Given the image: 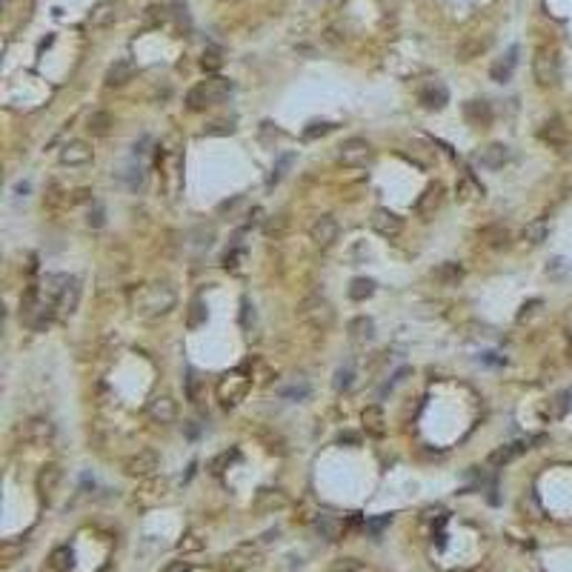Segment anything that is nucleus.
<instances>
[{
    "label": "nucleus",
    "mask_w": 572,
    "mask_h": 572,
    "mask_svg": "<svg viewBox=\"0 0 572 572\" xmlns=\"http://www.w3.org/2000/svg\"><path fill=\"white\" fill-rule=\"evenodd\" d=\"M175 303H178L175 289L163 280L143 283V286H138V289H132V295H129L132 312L141 315V318H161V315L175 309Z\"/></svg>",
    "instance_id": "1"
},
{
    "label": "nucleus",
    "mask_w": 572,
    "mask_h": 572,
    "mask_svg": "<svg viewBox=\"0 0 572 572\" xmlns=\"http://www.w3.org/2000/svg\"><path fill=\"white\" fill-rule=\"evenodd\" d=\"M229 92H232V81L221 78V74H212V78L201 81L198 86H192L186 92V109L189 112H203L215 103H223L229 98Z\"/></svg>",
    "instance_id": "2"
},
{
    "label": "nucleus",
    "mask_w": 572,
    "mask_h": 572,
    "mask_svg": "<svg viewBox=\"0 0 572 572\" xmlns=\"http://www.w3.org/2000/svg\"><path fill=\"white\" fill-rule=\"evenodd\" d=\"M298 318L303 323H309L312 329L327 332V329H332V323H335V307H332L327 298L309 295V298H303L298 303Z\"/></svg>",
    "instance_id": "3"
},
{
    "label": "nucleus",
    "mask_w": 572,
    "mask_h": 572,
    "mask_svg": "<svg viewBox=\"0 0 572 572\" xmlns=\"http://www.w3.org/2000/svg\"><path fill=\"white\" fill-rule=\"evenodd\" d=\"M532 74H535L538 86L549 89L561 81V57H558V49L552 46H538L535 49V57H532Z\"/></svg>",
    "instance_id": "4"
},
{
    "label": "nucleus",
    "mask_w": 572,
    "mask_h": 572,
    "mask_svg": "<svg viewBox=\"0 0 572 572\" xmlns=\"http://www.w3.org/2000/svg\"><path fill=\"white\" fill-rule=\"evenodd\" d=\"M249 387H252V378H246L241 369H232V372L221 375V380H218L215 389H218V398H221L223 407H235L238 400L246 398Z\"/></svg>",
    "instance_id": "5"
},
{
    "label": "nucleus",
    "mask_w": 572,
    "mask_h": 572,
    "mask_svg": "<svg viewBox=\"0 0 572 572\" xmlns=\"http://www.w3.org/2000/svg\"><path fill=\"white\" fill-rule=\"evenodd\" d=\"M338 158L343 166H367L372 161V146L364 138H349L340 143Z\"/></svg>",
    "instance_id": "6"
},
{
    "label": "nucleus",
    "mask_w": 572,
    "mask_h": 572,
    "mask_svg": "<svg viewBox=\"0 0 572 572\" xmlns=\"http://www.w3.org/2000/svg\"><path fill=\"white\" fill-rule=\"evenodd\" d=\"M158 455L152 452V449H141L135 452L132 458H126V464H123V472L129 475V478H149V475H155L158 472Z\"/></svg>",
    "instance_id": "7"
},
{
    "label": "nucleus",
    "mask_w": 572,
    "mask_h": 572,
    "mask_svg": "<svg viewBox=\"0 0 572 572\" xmlns=\"http://www.w3.org/2000/svg\"><path fill=\"white\" fill-rule=\"evenodd\" d=\"M489 43H492V37H489V34H478V32L464 34V37H461V43H458V49H455V57H458L461 63H469V61H475V57H481V54L489 49Z\"/></svg>",
    "instance_id": "8"
},
{
    "label": "nucleus",
    "mask_w": 572,
    "mask_h": 572,
    "mask_svg": "<svg viewBox=\"0 0 572 572\" xmlns=\"http://www.w3.org/2000/svg\"><path fill=\"white\" fill-rule=\"evenodd\" d=\"M309 241L315 246H320V249H327V246H332L338 241V221L332 215H320L312 221L309 226Z\"/></svg>",
    "instance_id": "9"
},
{
    "label": "nucleus",
    "mask_w": 572,
    "mask_h": 572,
    "mask_svg": "<svg viewBox=\"0 0 572 572\" xmlns=\"http://www.w3.org/2000/svg\"><path fill=\"white\" fill-rule=\"evenodd\" d=\"M369 223H372V229L380 235V238H398L400 232H404V221H400L392 209H375L372 212V218H369Z\"/></svg>",
    "instance_id": "10"
},
{
    "label": "nucleus",
    "mask_w": 572,
    "mask_h": 572,
    "mask_svg": "<svg viewBox=\"0 0 572 572\" xmlns=\"http://www.w3.org/2000/svg\"><path fill=\"white\" fill-rule=\"evenodd\" d=\"M149 418H152V424H175V418H178V407H175V400H172L169 395H155L149 400V407H146Z\"/></svg>",
    "instance_id": "11"
},
{
    "label": "nucleus",
    "mask_w": 572,
    "mask_h": 572,
    "mask_svg": "<svg viewBox=\"0 0 572 572\" xmlns=\"http://www.w3.org/2000/svg\"><path fill=\"white\" fill-rule=\"evenodd\" d=\"M23 438L34 447H46V444L54 441V424L49 421V418H32V421H26Z\"/></svg>",
    "instance_id": "12"
},
{
    "label": "nucleus",
    "mask_w": 572,
    "mask_h": 572,
    "mask_svg": "<svg viewBox=\"0 0 572 572\" xmlns=\"http://www.w3.org/2000/svg\"><path fill=\"white\" fill-rule=\"evenodd\" d=\"M464 121L472 126V129H487L492 123V106L487 101H467L464 103Z\"/></svg>",
    "instance_id": "13"
},
{
    "label": "nucleus",
    "mask_w": 572,
    "mask_h": 572,
    "mask_svg": "<svg viewBox=\"0 0 572 572\" xmlns=\"http://www.w3.org/2000/svg\"><path fill=\"white\" fill-rule=\"evenodd\" d=\"M132 78H135V63L129 61V57H118L109 69H106V74H103V83L106 86H126Z\"/></svg>",
    "instance_id": "14"
},
{
    "label": "nucleus",
    "mask_w": 572,
    "mask_h": 572,
    "mask_svg": "<svg viewBox=\"0 0 572 572\" xmlns=\"http://www.w3.org/2000/svg\"><path fill=\"white\" fill-rule=\"evenodd\" d=\"M538 441H544V438H535V441H518V444H507V447H498L492 455H489V467H507V464H512L515 458H518L521 452H527V449H532V444H538Z\"/></svg>",
    "instance_id": "15"
},
{
    "label": "nucleus",
    "mask_w": 572,
    "mask_h": 572,
    "mask_svg": "<svg viewBox=\"0 0 572 572\" xmlns=\"http://www.w3.org/2000/svg\"><path fill=\"white\" fill-rule=\"evenodd\" d=\"M538 135H541V141L549 143L552 149H564V146L569 143V129L564 126L561 118H549V121L541 126Z\"/></svg>",
    "instance_id": "16"
},
{
    "label": "nucleus",
    "mask_w": 572,
    "mask_h": 572,
    "mask_svg": "<svg viewBox=\"0 0 572 572\" xmlns=\"http://www.w3.org/2000/svg\"><path fill=\"white\" fill-rule=\"evenodd\" d=\"M57 158H61L63 166H83L92 161V146L86 141H69Z\"/></svg>",
    "instance_id": "17"
},
{
    "label": "nucleus",
    "mask_w": 572,
    "mask_h": 572,
    "mask_svg": "<svg viewBox=\"0 0 572 572\" xmlns=\"http://www.w3.org/2000/svg\"><path fill=\"white\" fill-rule=\"evenodd\" d=\"M518 52H521L518 46H509V52L492 63V69H489V78H492L495 83H507V81L512 78L515 66H518Z\"/></svg>",
    "instance_id": "18"
},
{
    "label": "nucleus",
    "mask_w": 572,
    "mask_h": 572,
    "mask_svg": "<svg viewBox=\"0 0 572 572\" xmlns=\"http://www.w3.org/2000/svg\"><path fill=\"white\" fill-rule=\"evenodd\" d=\"M61 478H63V469L57 464H46L41 472H37V492H41V498H52L54 489L61 487Z\"/></svg>",
    "instance_id": "19"
},
{
    "label": "nucleus",
    "mask_w": 572,
    "mask_h": 572,
    "mask_svg": "<svg viewBox=\"0 0 572 572\" xmlns=\"http://www.w3.org/2000/svg\"><path fill=\"white\" fill-rule=\"evenodd\" d=\"M78 303H81V280L69 278V283L63 286L61 298H57V312H61V315H74V312H78Z\"/></svg>",
    "instance_id": "20"
},
{
    "label": "nucleus",
    "mask_w": 572,
    "mask_h": 572,
    "mask_svg": "<svg viewBox=\"0 0 572 572\" xmlns=\"http://www.w3.org/2000/svg\"><path fill=\"white\" fill-rule=\"evenodd\" d=\"M432 280L438 286H458L464 280V266L455 263V261H444L441 266H435V269H432Z\"/></svg>",
    "instance_id": "21"
},
{
    "label": "nucleus",
    "mask_w": 572,
    "mask_h": 572,
    "mask_svg": "<svg viewBox=\"0 0 572 572\" xmlns=\"http://www.w3.org/2000/svg\"><path fill=\"white\" fill-rule=\"evenodd\" d=\"M421 103L427 106V109H444L447 103H449V89L441 83V81H432V83H427L424 89H421Z\"/></svg>",
    "instance_id": "22"
},
{
    "label": "nucleus",
    "mask_w": 572,
    "mask_h": 572,
    "mask_svg": "<svg viewBox=\"0 0 572 572\" xmlns=\"http://www.w3.org/2000/svg\"><path fill=\"white\" fill-rule=\"evenodd\" d=\"M481 166H487V169H504V163H509V146H504V143H487L484 149H481Z\"/></svg>",
    "instance_id": "23"
},
{
    "label": "nucleus",
    "mask_w": 572,
    "mask_h": 572,
    "mask_svg": "<svg viewBox=\"0 0 572 572\" xmlns=\"http://www.w3.org/2000/svg\"><path fill=\"white\" fill-rule=\"evenodd\" d=\"M258 561V552L252 549V547H238V549H232L229 555L223 558V566L229 569V572H241V569H246V566H252Z\"/></svg>",
    "instance_id": "24"
},
{
    "label": "nucleus",
    "mask_w": 572,
    "mask_h": 572,
    "mask_svg": "<svg viewBox=\"0 0 572 572\" xmlns=\"http://www.w3.org/2000/svg\"><path fill=\"white\" fill-rule=\"evenodd\" d=\"M375 338V320L369 315H358L349 320V340L352 343H369Z\"/></svg>",
    "instance_id": "25"
},
{
    "label": "nucleus",
    "mask_w": 572,
    "mask_h": 572,
    "mask_svg": "<svg viewBox=\"0 0 572 572\" xmlns=\"http://www.w3.org/2000/svg\"><path fill=\"white\" fill-rule=\"evenodd\" d=\"M455 192H458V198L461 201H484V183L478 181L472 175V172H467V175L458 181V186H455Z\"/></svg>",
    "instance_id": "26"
},
{
    "label": "nucleus",
    "mask_w": 572,
    "mask_h": 572,
    "mask_svg": "<svg viewBox=\"0 0 572 572\" xmlns=\"http://www.w3.org/2000/svg\"><path fill=\"white\" fill-rule=\"evenodd\" d=\"M441 201H444V186L441 183L427 186V192L421 195V201H418V215H421V218L435 215V209L441 206Z\"/></svg>",
    "instance_id": "27"
},
{
    "label": "nucleus",
    "mask_w": 572,
    "mask_h": 572,
    "mask_svg": "<svg viewBox=\"0 0 572 572\" xmlns=\"http://www.w3.org/2000/svg\"><path fill=\"white\" fill-rule=\"evenodd\" d=\"M360 421H364V429L369 435H375V438H380L387 432V415H384V409H380V407H367L364 412H360Z\"/></svg>",
    "instance_id": "28"
},
{
    "label": "nucleus",
    "mask_w": 572,
    "mask_h": 572,
    "mask_svg": "<svg viewBox=\"0 0 572 572\" xmlns=\"http://www.w3.org/2000/svg\"><path fill=\"white\" fill-rule=\"evenodd\" d=\"M114 17H118V3L114 0H101V3H94L92 12H89V23L92 26H109Z\"/></svg>",
    "instance_id": "29"
},
{
    "label": "nucleus",
    "mask_w": 572,
    "mask_h": 572,
    "mask_svg": "<svg viewBox=\"0 0 572 572\" xmlns=\"http://www.w3.org/2000/svg\"><path fill=\"white\" fill-rule=\"evenodd\" d=\"M286 507V495L280 489H261L255 495V509L258 512H275Z\"/></svg>",
    "instance_id": "30"
},
{
    "label": "nucleus",
    "mask_w": 572,
    "mask_h": 572,
    "mask_svg": "<svg viewBox=\"0 0 572 572\" xmlns=\"http://www.w3.org/2000/svg\"><path fill=\"white\" fill-rule=\"evenodd\" d=\"M478 241L492 246V249H498V246H504L509 241V229L504 223H489V226H481L478 229Z\"/></svg>",
    "instance_id": "31"
},
{
    "label": "nucleus",
    "mask_w": 572,
    "mask_h": 572,
    "mask_svg": "<svg viewBox=\"0 0 572 572\" xmlns=\"http://www.w3.org/2000/svg\"><path fill=\"white\" fill-rule=\"evenodd\" d=\"M112 126H114V121H112V114H109V112H92V114H89V121H86L89 135H94V138L109 135Z\"/></svg>",
    "instance_id": "32"
},
{
    "label": "nucleus",
    "mask_w": 572,
    "mask_h": 572,
    "mask_svg": "<svg viewBox=\"0 0 572 572\" xmlns=\"http://www.w3.org/2000/svg\"><path fill=\"white\" fill-rule=\"evenodd\" d=\"M547 235H549V223H547L544 218L527 223V226H524V232H521V238H524L529 246H541V243L547 241Z\"/></svg>",
    "instance_id": "33"
},
{
    "label": "nucleus",
    "mask_w": 572,
    "mask_h": 572,
    "mask_svg": "<svg viewBox=\"0 0 572 572\" xmlns=\"http://www.w3.org/2000/svg\"><path fill=\"white\" fill-rule=\"evenodd\" d=\"M49 566H52L54 572H69V569L74 566V552H72L69 547H57L52 555H49Z\"/></svg>",
    "instance_id": "34"
},
{
    "label": "nucleus",
    "mask_w": 572,
    "mask_h": 572,
    "mask_svg": "<svg viewBox=\"0 0 572 572\" xmlns=\"http://www.w3.org/2000/svg\"><path fill=\"white\" fill-rule=\"evenodd\" d=\"M318 529L327 535L329 541H340V535L347 532V527H343L340 518H332V515H320V521H318Z\"/></svg>",
    "instance_id": "35"
},
{
    "label": "nucleus",
    "mask_w": 572,
    "mask_h": 572,
    "mask_svg": "<svg viewBox=\"0 0 572 572\" xmlns=\"http://www.w3.org/2000/svg\"><path fill=\"white\" fill-rule=\"evenodd\" d=\"M375 295V280L372 278H355L349 283V298L352 300H367Z\"/></svg>",
    "instance_id": "36"
},
{
    "label": "nucleus",
    "mask_w": 572,
    "mask_h": 572,
    "mask_svg": "<svg viewBox=\"0 0 572 572\" xmlns=\"http://www.w3.org/2000/svg\"><path fill=\"white\" fill-rule=\"evenodd\" d=\"M192 246H198V249H209V246L215 243V226H206V223H201V226H195L192 229Z\"/></svg>",
    "instance_id": "37"
},
{
    "label": "nucleus",
    "mask_w": 572,
    "mask_h": 572,
    "mask_svg": "<svg viewBox=\"0 0 572 572\" xmlns=\"http://www.w3.org/2000/svg\"><path fill=\"white\" fill-rule=\"evenodd\" d=\"M118 178H121V181H126V186H129V189H138V186L143 183V169H141V163H129L126 169H121V172H118Z\"/></svg>",
    "instance_id": "38"
},
{
    "label": "nucleus",
    "mask_w": 572,
    "mask_h": 572,
    "mask_svg": "<svg viewBox=\"0 0 572 572\" xmlns=\"http://www.w3.org/2000/svg\"><path fill=\"white\" fill-rule=\"evenodd\" d=\"M352 378H355L352 364H347V367H338V369H335V378H332V387H335L338 392H347V389L352 387Z\"/></svg>",
    "instance_id": "39"
},
{
    "label": "nucleus",
    "mask_w": 572,
    "mask_h": 572,
    "mask_svg": "<svg viewBox=\"0 0 572 572\" xmlns=\"http://www.w3.org/2000/svg\"><path fill=\"white\" fill-rule=\"evenodd\" d=\"M221 63H223V57H221L218 49H206L203 57H201V69H203V72H218Z\"/></svg>",
    "instance_id": "40"
},
{
    "label": "nucleus",
    "mask_w": 572,
    "mask_h": 572,
    "mask_svg": "<svg viewBox=\"0 0 572 572\" xmlns=\"http://www.w3.org/2000/svg\"><path fill=\"white\" fill-rule=\"evenodd\" d=\"M86 223H89L92 229H101V226L106 223V209H103V203L94 201V203L89 206V218H86Z\"/></svg>",
    "instance_id": "41"
},
{
    "label": "nucleus",
    "mask_w": 572,
    "mask_h": 572,
    "mask_svg": "<svg viewBox=\"0 0 572 572\" xmlns=\"http://www.w3.org/2000/svg\"><path fill=\"white\" fill-rule=\"evenodd\" d=\"M172 17H175V23H178V32H189V29H192V21H189L186 3H175V6H172Z\"/></svg>",
    "instance_id": "42"
},
{
    "label": "nucleus",
    "mask_w": 572,
    "mask_h": 572,
    "mask_svg": "<svg viewBox=\"0 0 572 572\" xmlns=\"http://www.w3.org/2000/svg\"><path fill=\"white\" fill-rule=\"evenodd\" d=\"M232 132H235L232 121H212V123H209V126L203 129V135L212 138V135H232Z\"/></svg>",
    "instance_id": "43"
},
{
    "label": "nucleus",
    "mask_w": 572,
    "mask_h": 572,
    "mask_svg": "<svg viewBox=\"0 0 572 572\" xmlns=\"http://www.w3.org/2000/svg\"><path fill=\"white\" fill-rule=\"evenodd\" d=\"M17 552H23V544H12V541H6L3 547H0V561H3V566L14 564V555H17Z\"/></svg>",
    "instance_id": "44"
},
{
    "label": "nucleus",
    "mask_w": 572,
    "mask_h": 572,
    "mask_svg": "<svg viewBox=\"0 0 572 572\" xmlns=\"http://www.w3.org/2000/svg\"><path fill=\"white\" fill-rule=\"evenodd\" d=\"M327 132H332V123H327V121H312L307 129H303V138L307 141H312V138H318V135H327Z\"/></svg>",
    "instance_id": "45"
},
{
    "label": "nucleus",
    "mask_w": 572,
    "mask_h": 572,
    "mask_svg": "<svg viewBox=\"0 0 572 572\" xmlns=\"http://www.w3.org/2000/svg\"><path fill=\"white\" fill-rule=\"evenodd\" d=\"M566 272H569L566 258H552L549 266H547V275H549V278H564Z\"/></svg>",
    "instance_id": "46"
},
{
    "label": "nucleus",
    "mask_w": 572,
    "mask_h": 572,
    "mask_svg": "<svg viewBox=\"0 0 572 572\" xmlns=\"http://www.w3.org/2000/svg\"><path fill=\"white\" fill-rule=\"evenodd\" d=\"M186 395H189V400L192 404H198V375H195V369H189V375H186Z\"/></svg>",
    "instance_id": "47"
},
{
    "label": "nucleus",
    "mask_w": 572,
    "mask_h": 572,
    "mask_svg": "<svg viewBox=\"0 0 572 572\" xmlns=\"http://www.w3.org/2000/svg\"><path fill=\"white\" fill-rule=\"evenodd\" d=\"M358 569H360V564L355 558H340L329 572H358Z\"/></svg>",
    "instance_id": "48"
},
{
    "label": "nucleus",
    "mask_w": 572,
    "mask_h": 572,
    "mask_svg": "<svg viewBox=\"0 0 572 572\" xmlns=\"http://www.w3.org/2000/svg\"><path fill=\"white\" fill-rule=\"evenodd\" d=\"M295 158L292 155H283L280 161H278V166H275V172H272V178H269V183H278L280 178H283V172H286V166H289Z\"/></svg>",
    "instance_id": "49"
},
{
    "label": "nucleus",
    "mask_w": 572,
    "mask_h": 572,
    "mask_svg": "<svg viewBox=\"0 0 572 572\" xmlns=\"http://www.w3.org/2000/svg\"><path fill=\"white\" fill-rule=\"evenodd\" d=\"M307 395H309V387H307V384L292 387V389H283V398H289V400H303Z\"/></svg>",
    "instance_id": "50"
},
{
    "label": "nucleus",
    "mask_w": 572,
    "mask_h": 572,
    "mask_svg": "<svg viewBox=\"0 0 572 572\" xmlns=\"http://www.w3.org/2000/svg\"><path fill=\"white\" fill-rule=\"evenodd\" d=\"M241 258H243V252H241V249L226 252V255H223V266H226V269H232V272H235V269H238V263H241Z\"/></svg>",
    "instance_id": "51"
},
{
    "label": "nucleus",
    "mask_w": 572,
    "mask_h": 572,
    "mask_svg": "<svg viewBox=\"0 0 572 572\" xmlns=\"http://www.w3.org/2000/svg\"><path fill=\"white\" fill-rule=\"evenodd\" d=\"M283 229H286V218H283V215H278V221L272 218L269 223H266V235H280Z\"/></svg>",
    "instance_id": "52"
},
{
    "label": "nucleus",
    "mask_w": 572,
    "mask_h": 572,
    "mask_svg": "<svg viewBox=\"0 0 572 572\" xmlns=\"http://www.w3.org/2000/svg\"><path fill=\"white\" fill-rule=\"evenodd\" d=\"M201 318H206V309H203V303H201V300H195V303H192V318H189V327H198Z\"/></svg>",
    "instance_id": "53"
},
{
    "label": "nucleus",
    "mask_w": 572,
    "mask_h": 572,
    "mask_svg": "<svg viewBox=\"0 0 572 572\" xmlns=\"http://www.w3.org/2000/svg\"><path fill=\"white\" fill-rule=\"evenodd\" d=\"M201 547H203V544L198 541V535H195V532H189V535L181 541V549H183V552H189V549H201Z\"/></svg>",
    "instance_id": "54"
},
{
    "label": "nucleus",
    "mask_w": 572,
    "mask_h": 572,
    "mask_svg": "<svg viewBox=\"0 0 572 572\" xmlns=\"http://www.w3.org/2000/svg\"><path fill=\"white\" fill-rule=\"evenodd\" d=\"M389 521H392V515H380V518L369 521V529H372V532H380V529H384V527H387Z\"/></svg>",
    "instance_id": "55"
},
{
    "label": "nucleus",
    "mask_w": 572,
    "mask_h": 572,
    "mask_svg": "<svg viewBox=\"0 0 572 572\" xmlns=\"http://www.w3.org/2000/svg\"><path fill=\"white\" fill-rule=\"evenodd\" d=\"M555 400H558V412H555V415H564V412H566V407H569V392H561Z\"/></svg>",
    "instance_id": "56"
},
{
    "label": "nucleus",
    "mask_w": 572,
    "mask_h": 572,
    "mask_svg": "<svg viewBox=\"0 0 572 572\" xmlns=\"http://www.w3.org/2000/svg\"><path fill=\"white\" fill-rule=\"evenodd\" d=\"M338 441H340V444H352V447H355V444L360 441V438H358V435H352V432H340Z\"/></svg>",
    "instance_id": "57"
},
{
    "label": "nucleus",
    "mask_w": 572,
    "mask_h": 572,
    "mask_svg": "<svg viewBox=\"0 0 572 572\" xmlns=\"http://www.w3.org/2000/svg\"><path fill=\"white\" fill-rule=\"evenodd\" d=\"M163 572H189V564H186V561H175L172 566H166Z\"/></svg>",
    "instance_id": "58"
},
{
    "label": "nucleus",
    "mask_w": 572,
    "mask_h": 572,
    "mask_svg": "<svg viewBox=\"0 0 572 572\" xmlns=\"http://www.w3.org/2000/svg\"><path fill=\"white\" fill-rule=\"evenodd\" d=\"M89 195H92L89 189H78V192H74V198H72V201H74V203H81V201H89Z\"/></svg>",
    "instance_id": "59"
},
{
    "label": "nucleus",
    "mask_w": 572,
    "mask_h": 572,
    "mask_svg": "<svg viewBox=\"0 0 572 572\" xmlns=\"http://www.w3.org/2000/svg\"><path fill=\"white\" fill-rule=\"evenodd\" d=\"M29 189H32V186H29V181H23V183H14V192H17V195H29Z\"/></svg>",
    "instance_id": "60"
}]
</instances>
